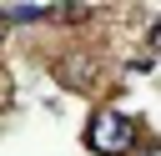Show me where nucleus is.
I'll list each match as a JSON object with an SVG mask.
<instances>
[{"label":"nucleus","mask_w":161,"mask_h":156,"mask_svg":"<svg viewBox=\"0 0 161 156\" xmlns=\"http://www.w3.org/2000/svg\"><path fill=\"white\" fill-rule=\"evenodd\" d=\"M91 151H101V156H121V151H131V121H126L121 111L101 106V111L91 116Z\"/></svg>","instance_id":"f257e3e1"},{"label":"nucleus","mask_w":161,"mask_h":156,"mask_svg":"<svg viewBox=\"0 0 161 156\" xmlns=\"http://www.w3.org/2000/svg\"><path fill=\"white\" fill-rule=\"evenodd\" d=\"M40 15H50L45 5H10L5 10V20H40Z\"/></svg>","instance_id":"f03ea898"}]
</instances>
